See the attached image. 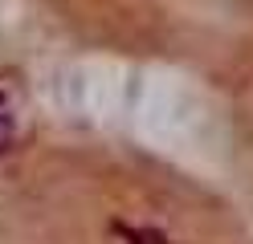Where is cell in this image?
<instances>
[{
	"instance_id": "cell-1",
	"label": "cell",
	"mask_w": 253,
	"mask_h": 244,
	"mask_svg": "<svg viewBox=\"0 0 253 244\" xmlns=\"http://www.w3.org/2000/svg\"><path fill=\"white\" fill-rule=\"evenodd\" d=\"M119 236H123L126 244H171L168 236L151 232V228H119Z\"/></svg>"
},
{
	"instance_id": "cell-2",
	"label": "cell",
	"mask_w": 253,
	"mask_h": 244,
	"mask_svg": "<svg viewBox=\"0 0 253 244\" xmlns=\"http://www.w3.org/2000/svg\"><path fill=\"white\" fill-rule=\"evenodd\" d=\"M12 142H17V126H12L8 106L0 102V155H4V151H12Z\"/></svg>"
}]
</instances>
